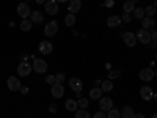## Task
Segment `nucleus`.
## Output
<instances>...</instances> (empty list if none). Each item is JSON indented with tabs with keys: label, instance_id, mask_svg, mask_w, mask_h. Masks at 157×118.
I'll use <instances>...</instances> for the list:
<instances>
[{
	"label": "nucleus",
	"instance_id": "nucleus-1",
	"mask_svg": "<svg viewBox=\"0 0 157 118\" xmlns=\"http://www.w3.org/2000/svg\"><path fill=\"white\" fill-rule=\"evenodd\" d=\"M33 71L35 73H38V74H44V73H47V63H46V60H43V58H35L33 60Z\"/></svg>",
	"mask_w": 157,
	"mask_h": 118
},
{
	"label": "nucleus",
	"instance_id": "nucleus-2",
	"mask_svg": "<svg viewBox=\"0 0 157 118\" xmlns=\"http://www.w3.org/2000/svg\"><path fill=\"white\" fill-rule=\"evenodd\" d=\"M44 8H46V13H47V14H50V16L58 14V11H60V8H58V2H57V0H46Z\"/></svg>",
	"mask_w": 157,
	"mask_h": 118
},
{
	"label": "nucleus",
	"instance_id": "nucleus-3",
	"mask_svg": "<svg viewBox=\"0 0 157 118\" xmlns=\"http://www.w3.org/2000/svg\"><path fill=\"white\" fill-rule=\"evenodd\" d=\"M135 36H137V41H140L141 44H149L151 43V32L146 30V29H140L135 33Z\"/></svg>",
	"mask_w": 157,
	"mask_h": 118
},
{
	"label": "nucleus",
	"instance_id": "nucleus-4",
	"mask_svg": "<svg viewBox=\"0 0 157 118\" xmlns=\"http://www.w3.org/2000/svg\"><path fill=\"white\" fill-rule=\"evenodd\" d=\"M57 32H58V24H57L55 21H50V22L46 24V27H44V35H46L47 38L55 36Z\"/></svg>",
	"mask_w": 157,
	"mask_h": 118
},
{
	"label": "nucleus",
	"instance_id": "nucleus-5",
	"mask_svg": "<svg viewBox=\"0 0 157 118\" xmlns=\"http://www.w3.org/2000/svg\"><path fill=\"white\" fill-rule=\"evenodd\" d=\"M32 69H33V66H32L29 61H21L19 66H17V74H19L21 77H27V76L32 73Z\"/></svg>",
	"mask_w": 157,
	"mask_h": 118
},
{
	"label": "nucleus",
	"instance_id": "nucleus-6",
	"mask_svg": "<svg viewBox=\"0 0 157 118\" xmlns=\"http://www.w3.org/2000/svg\"><path fill=\"white\" fill-rule=\"evenodd\" d=\"M17 14H19L22 19H27V18L32 14V8L29 6L27 2H22V3L17 5Z\"/></svg>",
	"mask_w": 157,
	"mask_h": 118
},
{
	"label": "nucleus",
	"instance_id": "nucleus-7",
	"mask_svg": "<svg viewBox=\"0 0 157 118\" xmlns=\"http://www.w3.org/2000/svg\"><path fill=\"white\" fill-rule=\"evenodd\" d=\"M154 69H151V68H145V69H141L140 71V74H138V77L141 79L143 82H151L152 79H154Z\"/></svg>",
	"mask_w": 157,
	"mask_h": 118
},
{
	"label": "nucleus",
	"instance_id": "nucleus-8",
	"mask_svg": "<svg viewBox=\"0 0 157 118\" xmlns=\"http://www.w3.org/2000/svg\"><path fill=\"white\" fill-rule=\"evenodd\" d=\"M38 49L43 55H49V54H52V50H54V44H52L50 41H41L39 46H38Z\"/></svg>",
	"mask_w": 157,
	"mask_h": 118
},
{
	"label": "nucleus",
	"instance_id": "nucleus-9",
	"mask_svg": "<svg viewBox=\"0 0 157 118\" xmlns=\"http://www.w3.org/2000/svg\"><path fill=\"white\" fill-rule=\"evenodd\" d=\"M123 39H124L126 46H129V47H134V46L137 44V36H135V33H132V32L123 33Z\"/></svg>",
	"mask_w": 157,
	"mask_h": 118
},
{
	"label": "nucleus",
	"instance_id": "nucleus-10",
	"mask_svg": "<svg viewBox=\"0 0 157 118\" xmlns=\"http://www.w3.org/2000/svg\"><path fill=\"white\" fill-rule=\"evenodd\" d=\"M140 96H141V99H143V101H151V99H152V96H154L152 88H151L149 85L141 87V88H140Z\"/></svg>",
	"mask_w": 157,
	"mask_h": 118
},
{
	"label": "nucleus",
	"instance_id": "nucleus-11",
	"mask_svg": "<svg viewBox=\"0 0 157 118\" xmlns=\"http://www.w3.org/2000/svg\"><path fill=\"white\" fill-rule=\"evenodd\" d=\"M112 107H113L112 98H101V99H99V109H101L102 112H109Z\"/></svg>",
	"mask_w": 157,
	"mask_h": 118
},
{
	"label": "nucleus",
	"instance_id": "nucleus-12",
	"mask_svg": "<svg viewBox=\"0 0 157 118\" xmlns=\"http://www.w3.org/2000/svg\"><path fill=\"white\" fill-rule=\"evenodd\" d=\"M6 85H8V88H10L11 91H19V90H21V82H19V79L14 77V76L8 77Z\"/></svg>",
	"mask_w": 157,
	"mask_h": 118
},
{
	"label": "nucleus",
	"instance_id": "nucleus-13",
	"mask_svg": "<svg viewBox=\"0 0 157 118\" xmlns=\"http://www.w3.org/2000/svg\"><path fill=\"white\" fill-rule=\"evenodd\" d=\"M69 87H71V90L75 91V93H78V91H82L83 84H82V81L78 77H71L69 79Z\"/></svg>",
	"mask_w": 157,
	"mask_h": 118
},
{
	"label": "nucleus",
	"instance_id": "nucleus-14",
	"mask_svg": "<svg viewBox=\"0 0 157 118\" xmlns=\"http://www.w3.org/2000/svg\"><path fill=\"white\" fill-rule=\"evenodd\" d=\"M50 93H52V96H54V98H63V95H64L63 84H54V85H52Z\"/></svg>",
	"mask_w": 157,
	"mask_h": 118
},
{
	"label": "nucleus",
	"instance_id": "nucleus-15",
	"mask_svg": "<svg viewBox=\"0 0 157 118\" xmlns=\"http://www.w3.org/2000/svg\"><path fill=\"white\" fill-rule=\"evenodd\" d=\"M82 8V0H69V5H68V10L71 14H75L78 13Z\"/></svg>",
	"mask_w": 157,
	"mask_h": 118
},
{
	"label": "nucleus",
	"instance_id": "nucleus-16",
	"mask_svg": "<svg viewBox=\"0 0 157 118\" xmlns=\"http://www.w3.org/2000/svg\"><path fill=\"white\" fill-rule=\"evenodd\" d=\"M107 25H109L110 29H116V27H120V25H121V18H120V16H116V14L109 16V18H107Z\"/></svg>",
	"mask_w": 157,
	"mask_h": 118
},
{
	"label": "nucleus",
	"instance_id": "nucleus-17",
	"mask_svg": "<svg viewBox=\"0 0 157 118\" xmlns=\"http://www.w3.org/2000/svg\"><path fill=\"white\" fill-rule=\"evenodd\" d=\"M141 25H143V29L149 30V29H154V25H155V21H154V18L145 16V18L141 19Z\"/></svg>",
	"mask_w": 157,
	"mask_h": 118
},
{
	"label": "nucleus",
	"instance_id": "nucleus-18",
	"mask_svg": "<svg viewBox=\"0 0 157 118\" xmlns=\"http://www.w3.org/2000/svg\"><path fill=\"white\" fill-rule=\"evenodd\" d=\"M30 21H32L33 24H41V22L44 21V16L41 14V11H32Z\"/></svg>",
	"mask_w": 157,
	"mask_h": 118
},
{
	"label": "nucleus",
	"instance_id": "nucleus-19",
	"mask_svg": "<svg viewBox=\"0 0 157 118\" xmlns=\"http://www.w3.org/2000/svg\"><path fill=\"white\" fill-rule=\"evenodd\" d=\"M64 107H66L68 112H75L78 109V104H77L75 99H68L66 102H64Z\"/></svg>",
	"mask_w": 157,
	"mask_h": 118
},
{
	"label": "nucleus",
	"instance_id": "nucleus-20",
	"mask_svg": "<svg viewBox=\"0 0 157 118\" xmlns=\"http://www.w3.org/2000/svg\"><path fill=\"white\" fill-rule=\"evenodd\" d=\"M90 98H91V99H101V98H102V90H101V87L91 88V90H90Z\"/></svg>",
	"mask_w": 157,
	"mask_h": 118
},
{
	"label": "nucleus",
	"instance_id": "nucleus-21",
	"mask_svg": "<svg viewBox=\"0 0 157 118\" xmlns=\"http://www.w3.org/2000/svg\"><path fill=\"white\" fill-rule=\"evenodd\" d=\"M123 10H124L126 14H130V13H134V10H135V3L132 2V0H127V2H124V5H123Z\"/></svg>",
	"mask_w": 157,
	"mask_h": 118
},
{
	"label": "nucleus",
	"instance_id": "nucleus-22",
	"mask_svg": "<svg viewBox=\"0 0 157 118\" xmlns=\"http://www.w3.org/2000/svg\"><path fill=\"white\" fill-rule=\"evenodd\" d=\"M32 27H33V22L30 19H22V22H21V30L22 32H30Z\"/></svg>",
	"mask_w": 157,
	"mask_h": 118
},
{
	"label": "nucleus",
	"instance_id": "nucleus-23",
	"mask_svg": "<svg viewBox=\"0 0 157 118\" xmlns=\"http://www.w3.org/2000/svg\"><path fill=\"white\" fill-rule=\"evenodd\" d=\"M134 115V109L130 106H124L123 110H121V118H132Z\"/></svg>",
	"mask_w": 157,
	"mask_h": 118
},
{
	"label": "nucleus",
	"instance_id": "nucleus-24",
	"mask_svg": "<svg viewBox=\"0 0 157 118\" xmlns=\"http://www.w3.org/2000/svg\"><path fill=\"white\" fill-rule=\"evenodd\" d=\"M107 118H121V110L112 107V109L107 112Z\"/></svg>",
	"mask_w": 157,
	"mask_h": 118
},
{
	"label": "nucleus",
	"instance_id": "nucleus-25",
	"mask_svg": "<svg viewBox=\"0 0 157 118\" xmlns=\"http://www.w3.org/2000/svg\"><path fill=\"white\" fill-rule=\"evenodd\" d=\"M64 24H66L68 27H72V25L75 24V14H71V13L66 14L64 16Z\"/></svg>",
	"mask_w": 157,
	"mask_h": 118
},
{
	"label": "nucleus",
	"instance_id": "nucleus-26",
	"mask_svg": "<svg viewBox=\"0 0 157 118\" xmlns=\"http://www.w3.org/2000/svg\"><path fill=\"white\" fill-rule=\"evenodd\" d=\"M101 90H102V91H112V90H113V84H112L110 79H109V81H104V82L101 84Z\"/></svg>",
	"mask_w": 157,
	"mask_h": 118
},
{
	"label": "nucleus",
	"instance_id": "nucleus-27",
	"mask_svg": "<svg viewBox=\"0 0 157 118\" xmlns=\"http://www.w3.org/2000/svg\"><path fill=\"white\" fill-rule=\"evenodd\" d=\"M75 118H91V115L85 110V109H80V110H75Z\"/></svg>",
	"mask_w": 157,
	"mask_h": 118
},
{
	"label": "nucleus",
	"instance_id": "nucleus-28",
	"mask_svg": "<svg viewBox=\"0 0 157 118\" xmlns=\"http://www.w3.org/2000/svg\"><path fill=\"white\" fill-rule=\"evenodd\" d=\"M134 18H137V19H143L145 18V8H135L134 10Z\"/></svg>",
	"mask_w": 157,
	"mask_h": 118
},
{
	"label": "nucleus",
	"instance_id": "nucleus-29",
	"mask_svg": "<svg viewBox=\"0 0 157 118\" xmlns=\"http://www.w3.org/2000/svg\"><path fill=\"white\" fill-rule=\"evenodd\" d=\"M77 104H78V107H80V109H86L88 104H90V99L88 98H80L77 101Z\"/></svg>",
	"mask_w": 157,
	"mask_h": 118
},
{
	"label": "nucleus",
	"instance_id": "nucleus-30",
	"mask_svg": "<svg viewBox=\"0 0 157 118\" xmlns=\"http://www.w3.org/2000/svg\"><path fill=\"white\" fill-rule=\"evenodd\" d=\"M157 13V10L154 8V6H148V8H145V16H149V18H152L154 14Z\"/></svg>",
	"mask_w": 157,
	"mask_h": 118
},
{
	"label": "nucleus",
	"instance_id": "nucleus-31",
	"mask_svg": "<svg viewBox=\"0 0 157 118\" xmlns=\"http://www.w3.org/2000/svg\"><path fill=\"white\" fill-rule=\"evenodd\" d=\"M64 81H66V77H64L63 73H57L55 74V84H63Z\"/></svg>",
	"mask_w": 157,
	"mask_h": 118
},
{
	"label": "nucleus",
	"instance_id": "nucleus-32",
	"mask_svg": "<svg viewBox=\"0 0 157 118\" xmlns=\"http://www.w3.org/2000/svg\"><path fill=\"white\" fill-rule=\"evenodd\" d=\"M121 22H124V24L132 22V16H130V14H124V16H121Z\"/></svg>",
	"mask_w": 157,
	"mask_h": 118
},
{
	"label": "nucleus",
	"instance_id": "nucleus-33",
	"mask_svg": "<svg viewBox=\"0 0 157 118\" xmlns=\"http://www.w3.org/2000/svg\"><path fill=\"white\" fill-rule=\"evenodd\" d=\"M93 118H107V115H105V112L99 110V112H96V113L93 115Z\"/></svg>",
	"mask_w": 157,
	"mask_h": 118
},
{
	"label": "nucleus",
	"instance_id": "nucleus-34",
	"mask_svg": "<svg viewBox=\"0 0 157 118\" xmlns=\"http://www.w3.org/2000/svg\"><path fill=\"white\" fill-rule=\"evenodd\" d=\"M46 82L50 84V85H54V84H55V76H47V77H46Z\"/></svg>",
	"mask_w": 157,
	"mask_h": 118
},
{
	"label": "nucleus",
	"instance_id": "nucleus-35",
	"mask_svg": "<svg viewBox=\"0 0 157 118\" xmlns=\"http://www.w3.org/2000/svg\"><path fill=\"white\" fill-rule=\"evenodd\" d=\"M120 71H112L110 74H109V77H110V81H112V79H115V77H120Z\"/></svg>",
	"mask_w": 157,
	"mask_h": 118
},
{
	"label": "nucleus",
	"instance_id": "nucleus-36",
	"mask_svg": "<svg viewBox=\"0 0 157 118\" xmlns=\"http://www.w3.org/2000/svg\"><path fill=\"white\" fill-rule=\"evenodd\" d=\"M151 41L157 43V30H152V32H151Z\"/></svg>",
	"mask_w": 157,
	"mask_h": 118
},
{
	"label": "nucleus",
	"instance_id": "nucleus-37",
	"mask_svg": "<svg viewBox=\"0 0 157 118\" xmlns=\"http://www.w3.org/2000/svg\"><path fill=\"white\" fill-rule=\"evenodd\" d=\"M49 112H50V113H55V112H57V106H55V104H50Z\"/></svg>",
	"mask_w": 157,
	"mask_h": 118
},
{
	"label": "nucleus",
	"instance_id": "nucleus-38",
	"mask_svg": "<svg viewBox=\"0 0 157 118\" xmlns=\"http://www.w3.org/2000/svg\"><path fill=\"white\" fill-rule=\"evenodd\" d=\"M21 93H22V95H27V93H29V88H27V87H21Z\"/></svg>",
	"mask_w": 157,
	"mask_h": 118
},
{
	"label": "nucleus",
	"instance_id": "nucleus-39",
	"mask_svg": "<svg viewBox=\"0 0 157 118\" xmlns=\"http://www.w3.org/2000/svg\"><path fill=\"white\" fill-rule=\"evenodd\" d=\"M132 118H145V115H143V113H134Z\"/></svg>",
	"mask_w": 157,
	"mask_h": 118
},
{
	"label": "nucleus",
	"instance_id": "nucleus-40",
	"mask_svg": "<svg viewBox=\"0 0 157 118\" xmlns=\"http://www.w3.org/2000/svg\"><path fill=\"white\" fill-rule=\"evenodd\" d=\"M113 5V0H107V2H105V6H112Z\"/></svg>",
	"mask_w": 157,
	"mask_h": 118
},
{
	"label": "nucleus",
	"instance_id": "nucleus-41",
	"mask_svg": "<svg viewBox=\"0 0 157 118\" xmlns=\"http://www.w3.org/2000/svg\"><path fill=\"white\" fill-rule=\"evenodd\" d=\"M35 2H36L38 5H43V3H46V0H35Z\"/></svg>",
	"mask_w": 157,
	"mask_h": 118
},
{
	"label": "nucleus",
	"instance_id": "nucleus-42",
	"mask_svg": "<svg viewBox=\"0 0 157 118\" xmlns=\"http://www.w3.org/2000/svg\"><path fill=\"white\" fill-rule=\"evenodd\" d=\"M58 3H66V2H69V0H57Z\"/></svg>",
	"mask_w": 157,
	"mask_h": 118
},
{
	"label": "nucleus",
	"instance_id": "nucleus-43",
	"mask_svg": "<svg viewBox=\"0 0 157 118\" xmlns=\"http://www.w3.org/2000/svg\"><path fill=\"white\" fill-rule=\"evenodd\" d=\"M151 118H157V113H154V115H152V116H151Z\"/></svg>",
	"mask_w": 157,
	"mask_h": 118
},
{
	"label": "nucleus",
	"instance_id": "nucleus-44",
	"mask_svg": "<svg viewBox=\"0 0 157 118\" xmlns=\"http://www.w3.org/2000/svg\"><path fill=\"white\" fill-rule=\"evenodd\" d=\"M154 74H155V77H157V69H155V71H154Z\"/></svg>",
	"mask_w": 157,
	"mask_h": 118
},
{
	"label": "nucleus",
	"instance_id": "nucleus-45",
	"mask_svg": "<svg viewBox=\"0 0 157 118\" xmlns=\"http://www.w3.org/2000/svg\"><path fill=\"white\" fill-rule=\"evenodd\" d=\"M155 61H157V55H155Z\"/></svg>",
	"mask_w": 157,
	"mask_h": 118
},
{
	"label": "nucleus",
	"instance_id": "nucleus-46",
	"mask_svg": "<svg viewBox=\"0 0 157 118\" xmlns=\"http://www.w3.org/2000/svg\"><path fill=\"white\" fill-rule=\"evenodd\" d=\"M25 2H30V0H25Z\"/></svg>",
	"mask_w": 157,
	"mask_h": 118
},
{
	"label": "nucleus",
	"instance_id": "nucleus-47",
	"mask_svg": "<svg viewBox=\"0 0 157 118\" xmlns=\"http://www.w3.org/2000/svg\"><path fill=\"white\" fill-rule=\"evenodd\" d=\"M126 2H127V0H126Z\"/></svg>",
	"mask_w": 157,
	"mask_h": 118
}]
</instances>
